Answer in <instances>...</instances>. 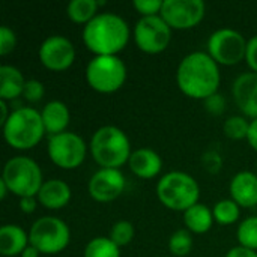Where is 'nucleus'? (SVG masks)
<instances>
[{
  "mask_svg": "<svg viewBox=\"0 0 257 257\" xmlns=\"http://www.w3.org/2000/svg\"><path fill=\"white\" fill-rule=\"evenodd\" d=\"M221 75L218 63L205 51L187 54L178 65L176 83L182 93L194 99H206L217 93Z\"/></svg>",
  "mask_w": 257,
  "mask_h": 257,
  "instance_id": "obj_1",
  "label": "nucleus"
},
{
  "mask_svg": "<svg viewBox=\"0 0 257 257\" xmlns=\"http://www.w3.org/2000/svg\"><path fill=\"white\" fill-rule=\"evenodd\" d=\"M81 35L95 56H117L130 41V26L114 12H99L84 26Z\"/></svg>",
  "mask_w": 257,
  "mask_h": 257,
  "instance_id": "obj_2",
  "label": "nucleus"
},
{
  "mask_svg": "<svg viewBox=\"0 0 257 257\" xmlns=\"http://www.w3.org/2000/svg\"><path fill=\"white\" fill-rule=\"evenodd\" d=\"M90 154L101 169H119L131 157V143L128 136L114 125L98 128L89 143Z\"/></svg>",
  "mask_w": 257,
  "mask_h": 257,
  "instance_id": "obj_3",
  "label": "nucleus"
},
{
  "mask_svg": "<svg viewBox=\"0 0 257 257\" xmlns=\"http://www.w3.org/2000/svg\"><path fill=\"white\" fill-rule=\"evenodd\" d=\"M2 128L6 143L18 151L35 148L45 134L41 111L32 107H18L12 110Z\"/></svg>",
  "mask_w": 257,
  "mask_h": 257,
  "instance_id": "obj_4",
  "label": "nucleus"
},
{
  "mask_svg": "<svg viewBox=\"0 0 257 257\" xmlns=\"http://www.w3.org/2000/svg\"><path fill=\"white\" fill-rule=\"evenodd\" d=\"M157 196L166 208L185 212L188 208L199 203L200 188L191 175L173 170L158 181Z\"/></svg>",
  "mask_w": 257,
  "mask_h": 257,
  "instance_id": "obj_5",
  "label": "nucleus"
},
{
  "mask_svg": "<svg viewBox=\"0 0 257 257\" xmlns=\"http://www.w3.org/2000/svg\"><path fill=\"white\" fill-rule=\"evenodd\" d=\"M2 179L20 199L38 196L44 179L39 164L29 157H12L6 161L2 173Z\"/></svg>",
  "mask_w": 257,
  "mask_h": 257,
  "instance_id": "obj_6",
  "label": "nucleus"
},
{
  "mask_svg": "<svg viewBox=\"0 0 257 257\" xmlns=\"http://www.w3.org/2000/svg\"><path fill=\"white\" fill-rule=\"evenodd\" d=\"M125 80L126 66L119 56H95L86 66V81L99 93L119 90Z\"/></svg>",
  "mask_w": 257,
  "mask_h": 257,
  "instance_id": "obj_7",
  "label": "nucleus"
},
{
  "mask_svg": "<svg viewBox=\"0 0 257 257\" xmlns=\"http://www.w3.org/2000/svg\"><path fill=\"white\" fill-rule=\"evenodd\" d=\"M71 239L68 224L57 217H41L38 218L30 230V245L38 248L41 254H57L63 251Z\"/></svg>",
  "mask_w": 257,
  "mask_h": 257,
  "instance_id": "obj_8",
  "label": "nucleus"
},
{
  "mask_svg": "<svg viewBox=\"0 0 257 257\" xmlns=\"http://www.w3.org/2000/svg\"><path fill=\"white\" fill-rule=\"evenodd\" d=\"M247 42L244 35L235 29H218L208 39V54L218 65H236L245 59Z\"/></svg>",
  "mask_w": 257,
  "mask_h": 257,
  "instance_id": "obj_9",
  "label": "nucleus"
},
{
  "mask_svg": "<svg viewBox=\"0 0 257 257\" xmlns=\"http://www.w3.org/2000/svg\"><path fill=\"white\" fill-rule=\"evenodd\" d=\"M47 152L50 160L60 169H77L83 164L87 152V146L81 136L65 131L56 136H50Z\"/></svg>",
  "mask_w": 257,
  "mask_h": 257,
  "instance_id": "obj_10",
  "label": "nucleus"
},
{
  "mask_svg": "<svg viewBox=\"0 0 257 257\" xmlns=\"http://www.w3.org/2000/svg\"><path fill=\"white\" fill-rule=\"evenodd\" d=\"M134 41L148 54L163 53L172 41V27L161 15L142 17L134 26Z\"/></svg>",
  "mask_w": 257,
  "mask_h": 257,
  "instance_id": "obj_11",
  "label": "nucleus"
},
{
  "mask_svg": "<svg viewBox=\"0 0 257 257\" xmlns=\"http://www.w3.org/2000/svg\"><path fill=\"white\" fill-rule=\"evenodd\" d=\"M160 15L172 29H191L205 17L202 0H164Z\"/></svg>",
  "mask_w": 257,
  "mask_h": 257,
  "instance_id": "obj_12",
  "label": "nucleus"
},
{
  "mask_svg": "<svg viewBox=\"0 0 257 257\" xmlns=\"http://www.w3.org/2000/svg\"><path fill=\"white\" fill-rule=\"evenodd\" d=\"M38 54L47 69L65 71L75 60V47L66 36L51 35L42 41Z\"/></svg>",
  "mask_w": 257,
  "mask_h": 257,
  "instance_id": "obj_13",
  "label": "nucleus"
},
{
  "mask_svg": "<svg viewBox=\"0 0 257 257\" xmlns=\"http://www.w3.org/2000/svg\"><path fill=\"white\" fill-rule=\"evenodd\" d=\"M125 190V176L119 169H99L89 179V194L96 202H111Z\"/></svg>",
  "mask_w": 257,
  "mask_h": 257,
  "instance_id": "obj_14",
  "label": "nucleus"
},
{
  "mask_svg": "<svg viewBox=\"0 0 257 257\" xmlns=\"http://www.w3.org/2000/svg\"><path fill=\"white\" fill-rule=\"evenodd\" d=\"M233 98L239 110L251 117L257 119V74L244 72L233 81Z\"/></svg>",
  "mask_w": 257,
  "mask_h": 257,
  "instance_id": "obj_15",
  "label": "nucleus"
},
{
  "mask_svg": "<svg viewBox=\"0 0 257 257\" xmlns=\"http://www.w3.org/2000/svg\"><path fill=\"white\" fill-rule=\"evenodd\" d=\"M232 200L241 208H253L257 205V175L253 172L236 173L229 185Z\"/></svg>",
  "mask_w": 257,
  "mask_h": 257,
  "instance_id": "obj_16",
  "label": "nucleus"
},
{
  "mask_svg": "<svg viewBox=\"0 0 257 257\" xmlns=\"http://www.w3.org/2000/svg\"><path fill=\"white\" fill-rule=\"evenodd\" d=\"M128 166L136 176L143 179H152L161 172L163 160L154 149L139 148L133 151L128 160Z\"/></svg>",
  "mask_w": 257,
  "mask_h": 257,
  "instance_id": "obj_17",
  "label": "nucleus"
},
{
  "mask_svg": "<svg viewBox=\"0 0 257 257\" xmlns=\"http://www.w3.org/2000/svg\"><path fill=\"white\" fill-rule=\"evenodd\" d=\"M71 196V188L65 181L48 179L44 181L38 193V202L47 209H60L69 203Z\"/></svg>",
  "mask_w": 257,
  "mask_h": 257,
  "instance_id": "obj_18",
  "label": "nucleus"
},
{
  "mask_svg": "<svg viewBox=\"0 0 257 257\" xmlns=\"http://www.w3.org/2000/svg\"><path fill=\"white\" fill-rule=\"evenodd\" d=\"M30 245L29 233L17 224H3L0 227V254L5 257L21 256Z\"/></svg>",
  "mask_w": 257,
  "mask_h": 257,
  "instance_id": "obj_19",
  "label": "nucleus"
},
{
  "mask_svg": "<svg viewBox=\"0 0 257 257\" xmlns=\"http://www.w3.org/2000/svg\"><path fill=\"white\" fill-rule=\"evenodd\" d=\"M41 117L45 126V133H48L50 136H56L66 131V126L71 119V113L65 102L54 99L44 105L41 111Z\"/></svg>",
  "mask_w": 257,
  "mask_h": 257,
  "instance_id": "obj_20",
  "label": "nucleus"
},
{
  "mask_svg": "<svg viewBox=\"0 0 257 257\" xmlns=\"http://www.w3.org/2000/svg\"><path fill=\"white\" fill-rule=\"evenodd\" d=\"M26 81L23 72L12 65L0 66V99L12 101L23 95Z\"/></svg>",
  "mask_w": 257,
  "mask_h": 257,
  "instance_id": "obj_21",
  "label": "nucleus"
},
{
  "mask_svg": "<svg viewBox=\"0 0 257 257\" xmlns=\"http://www.w3.org/2000/svg\"><path fill=\"white\" fill-rule=\"evenodd\" d=\"M184 223L191 233L202 235L209 232V229L212 227L214 214L206 205L196 203L184 212Z\"/></svg>",
  "mask_w": 257,
  "mask_h": 257,
  "instance_id": "obj_22",
  "label": "nucleus"
},
{
  "mask_svg": "<svg viewBox=\"0 0 257 257\" xmlns=\"http://www.w3.org/2000/svg\"><path fill=\"white\" fill-rule=\"evenodd\" d=\"M96 0H71L66 6V14L71 21L78 24H87L98 15Z\"/></svg>",
  "mask_w": 257,
  "mask_h": 257,
  "instance_id": "obj_23",
  "label": "nucleus"
},
{
  "mask_svg": "<svg viewBox=\"0 0 257 257\" xmlns=\"http://www.w3.org/2000/svg\"><path fill=\"white\" fill-rule=\"evenodd\" d=\"M83 257H120V248L110 238L96 236L87 242Z\"/></svg>",
  "mask_w": 257,
  "mask_h": 257,
  "instance_id": "obj_24",
  "label": "nucleus"
},
{
  "mask_svg": "<svg viewBox=\"0 0 257 257\" xmlns=\"http://www.w3.org/2000/svg\"><path fill=\"white\" fill-rule=\"evenodd\" d=\"M239 212H241V206L232 199H223V200L217 202L212 209L214 220L223 226L233 224L235 221H238Z\"/></svg>",
  "mask_w": 257,
  "mask_h": 257,
  "instance_id": "obj_25",
  "label": "nucleus"
},
{
  "mask_svg": "<svg viewBox=\"0 0 257 257\" xmlns=\"http://www.w3.org/2000/svg\"><path fill=\"white\" fill-rule=\"evenodd\" d=\"M236 238L241 247L257 250V215L247 217L241 221L236 230Z\"/></svg>",
  "mask_w": 257,
  "mask_h": 257,
  "instance_id": "obj_26",
  "label": "nucleus"
},
{
  "mask_svg": "<svg viewBox=\"0 0 257 257\" xmlns=\"http://www.w3.org/2000/svg\"><path fill=\"white\" fill-rule=\"evenodd\" d=\"M193 248V236L188 229H178L169 239V250L175 256H187Z\"/></svg>",
  "mask_w": 257,
  "mask_h": 257,
  "instance_id": "obj_27",
  "label": "nucleus"
},
{
  "mask_svg": "<svg viewBox=\"0 0 257 257\" xmlns=\"http://www.w3.org/2000/svg\"><path fill=\"white\" fill-rule=\"evenodd\" d=\"M248 130H250V122L244 116H230L223 125V131L226 137L232 140L247 139Z\"/></svg>",
  "mask_w": 257,
  "mask_h": 257,
  "instance_id": "obj_28",
  "label": "nucleus"
},
{
  "mask_svg": "<svg viewBox=\"0 0 257 257\" xmlns=\"http://www.w3.org/2000/svg\"><path fill=\"white\" fill-rule=\"evenodd\" d=\"M134 238V226L128 220H119L110 230V239L120 248L128 245Z\"/></svg>",
  "mask_w": 257,
  "mask_h": 257,
  "instance_id": "obj_29",
  "label": "nucleus"
},
{
  "mask_svg": "<svg viewBox=\"0 0 257 257\" xmlns=\"http://www.w3.org/2000/svg\"><path fill=\"white\" fill-rule=\"evenodd\" d=\"M17 45V35L12 29H9L8 26H2L0 27V54L6 56L9 53L14 51Z\"/></svg>",
  "mask_w": 257,
  "mask_h": 257,
  "instance_id": "obj_30",
  "label": "nucleus"
},
{
  "mask_svg": "<svg viewBox=\"0 0 257 257\" xmlns=\"http://www.w3.org/2000/svg\"><path fill=\"white\" fill-rule=\"evenodd\" d=\"M45 93V87L44 84L39 81V80H27L26 81V87H24V92H23V96L24 99H27L29 102H38L42 99Z\"/></svg>",
  "mask_w": 257,
  "mask_h": 257,
  "instance_id": "obj_31",
  "label": "nucleus"
},
{
  "mask_svg": "<svg viewBox=\"0 0 257 257\" xmlns=\"http://www.w3.org/2000/svg\"><path fill=\"white\" fill-rule=\"evenodd\" d=\"M163 2L164 0H134L133 5L143 17H151L158 15L161 12Z\"/></svg>",
  "mask_w": 257,
  "mask_h": 257,
  "instance_id": "obj_32",
  "label": "nucleus"
},
{
  "mask_svg": "<svg viewBox=\"0 0 257 257\" xmlns=\"http://www.w3.org/2000/svg\"><path fill=\"white\" fill-rule=\"evenodd\" d=\"M205 108L206 111H209L211 114H215V116H220L223 114L224 108H226V99L221 93H214L211 95L209 98H206L205 101Z\"/></svg>",
  "mask_w": 257,
  "mask_h": 257,
  "instance_id": "obj_33",
  "label": "nucleus"
},
{
  "mask_svg": "<svg viewBox=\"0 0 257 257\" xmlns=\"http://www.w3.org/2000/svg\"><path fill=\"white\" fill-rule=\"evenodd\" d=\"M245 60H247V65L251 68V71L257 74V35L253 36L251 39H248V42H247Z\"/></svg>",
  "mask_w": 257,
  "mask_h": 257,
  "instance_id": "obj_34",
  "label": "nucleus"
},
{
  "mask_svg": "<svg viewBox=\"0 0 257 257\" xmlns=\"http://www.w3.org/2000/svg\"><path fill=\"white\" fill-rule=\"evenodd\" d=\"M203 161H205V166L208 167L209 172H218L220 167H221V158H220V155L215 154V152H208V154H205Z\"/></svg>",
  "mask_w": 257,
  "mask_h": 257,
  "instance_id": "obj_35",
  "label": "nucleus"
},
{
  "mask_svg": "<svg viewBox=\"0 0 257 257\" xmlns=\"http://www.w3.org/2000/svg\"><path fill=\"white\" fill-rule=\"evenodd\" d=\"M226 257H257V251L238 245V247H233L232 250H229Z\"/></svg>",
  "mask_w": 257,
  "mask_h": 257,
  "instance_id": "obj_36",
  "label": "nucleus"
},
{
  "mask_svg": "<svg viewBox=\"0 0 257 257\" xmlns=\"http://www.w3.org/2000/svg\"><path fill=\"white\" fill-rule=\"evenodd\" d=\"M20 209L24 214H32L36 209V199L35 197H23V199H20Z\"/></svg>",
  "mask_w": 257,
  "mask_h": 257,
  "instance_id": "obj_37",
  "label": "nucleus"
},
{
  "mask_svg": "<svg viewBox=\"0 0 257 257\" xmlns=\"http://www.w3.org/2000/svg\"><path fill=\"white\" fill-rule=\"evenodd\" d=\"M248 145L257 151V119H253L250 122V130H248V136H247Z\"/></svg>",
  "mask_w": 257,
  "mask_h": 257,
  "instance_id": "obj_38",
  "label": "nucleus"
},
{
  "mask_svg": "<svg viewBox=\"0 0 257 257\" xmlns=\"http://www.w3.org/2000/svg\"><path fill=\"white\" fill-rule=\"evenodd\" d=\"M0 111H2V116H0V125L3 126V123L8 120V117L11 116V113H9V110H8V104H6V101H3V99H0Z\"/></svg>",
  "mask_w": 257,
  "mask_h": 257,
  "instance_id": "obj_39",
  "label": "nucleus"
},
{
  "mask_svg": "<svg viewBox=\"0 0 257 257\" xmlns=\"http://www.w3.org/2000/svg\"><path fill=\"white\" fill-rule=\"evenodd\" d=\"M39 251H38V248H35L33 245H29L23 253H21V256L20 257H39Z\"/></svg>",
  "mask_w": 257,
  "mask_h": 257,
  "instance_id": "obj_40",
  "label": "nucleus"
},
{
  "mask_svg": "<svg viewBox=\"0 0 257 257\" xmlns=\"http://www.w3.org/2000/svg\"><path fill=\"white\" fill-rule=\"evenodd\" d=\"M8 191H9L8 185L5 184V181H3V179H0V199H2V200H5V197H6Z\"/></svg>",
  "mask_w": 257,
  "mask_h": 257,
  "instance_id": "obj_41",
  "label": "nucleus"
},
{
  "mask_svg": "<svg viewBox=\"0 0 257 257\" xmlns=\"http://www.w3.org/2000/svg\"><path fill=\"white\" fill-rule=\"evenodd\" d=\"M256 175H257V173H256Z\"/></svg>",
  "mask_w": 257,
  "mask_h": 257,
  "instance_id": "obj_42",
  "label": "nucleus"
}]
</instances>
